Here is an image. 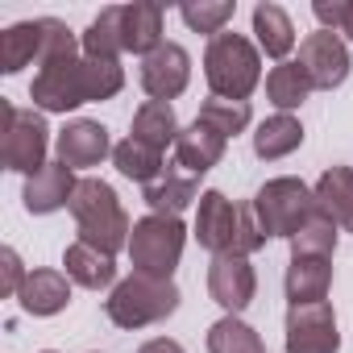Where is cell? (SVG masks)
<instances>
[{
    "mask_svg": "<svg viewBox=\"0 0 353 353\" xmlns=\"http://www.w3.org/2000/svg\"><path fill=\"white\" fill-rule=\"evenodd\" d=\"M121 88H125L121 63H100V59H79L75 54L67 63L38 67V75L30 83V96L46 112H71L79 104H92V100H112Z\"/></svg>",
    "mask_w": 353,
    "mask_h": 353,
    "instance_id": "obj_1",
    "label": "cell"
},
{
    "mask_svg": "<svg viewBox=\"0 0 353 353\" xmlns=\"http://www.w3.org/2000/svg\"><path fill=\"white\" fill-rule=\"evenodd\" d=\"M332 250H336V225L316 208L291 237V258H332Z\"/></svg>",
    "mask_w": 353,
    "mask_h": 353,
    "instance_id": "obj_29",
    "label": "cell"
},
{
    "mask_svg": "<svg viewBox=\"0 0 353 353\" xmlns=\"http://www.w3.org/2000/svg\"><path fill=\"white\" fill-rule=\"evenodd\" d=\"M312 196H316V208L336 229L353 233V166H328L320 179H316Z\"/></svg>",
    "mask_w": 353,
    "mask_h": 353,
    "instance_id": "obj_16",
    "label": "cell"
},
{
    "mask_svg": "<svg viewBox=\"0 0 353 353\" xmlns=\"http://www.w3.org/2000/svg\"><path fill=\"white\" fill-rule=\"evenodd\" d=\"M299 145H303V125H299V117H291V112L266 117V121L258 125V133H254V154L266 158V162L287 158V154L299 150Z\"/></svg>",
    "mask_w": 353,
    "mask_h": 353,
    "instance_id": "obj_24",
    "label": "cell"
},
{
    "mask_svg": "<svg viewBox=\"0 0 353 353\" xmlns=\"http://www.w3.org/2000/svg\"><path fill=\"white\" fill-rule=\"evenodd\" d=\"M0 112H5V137H0V158H5L9 170H21V174H38L46 166V145H50V129L46 121L30 108H17V104H0Z\"/></svg>",
    "mask_w": 353,
    "mask_h": 353,
    "instance_id": "obj_8",
    "label": "cell"
},
{
    "mask_svg": "<svg viewBox=\"0 0 353 353\" xmlns=\"http://www.w3.org/2000/svg\"><path fill=\"white\" fill-rule=\"evenodd\" d=\"M332 287V258H291L287 266V299L299 303H324Z\"/></svg>",
    "mask_w": 353,
    "mask_h": 353,
    "instance_id": "obj_17",
    "label": "cell"
},
{
    "mask_svg": "<svg viewBox=\"0 0 353 353\" xmlns=\"http://www.w3.org/2000/svg\"><path fill=\"white\" fill-rule=\"evenodd\" d=\"M295 63L307 71V79H312L316 92H332V88H341L349 79V46L336 34H328V30L307 34L299 42V59Z\"/></svg>",
    "mask_w": 353,
    "mask_h": 353,
    "instance_id": "obj_10",
    "label": "cell"
},
{
    "mask_svg": "<svg viewBox=\"0 0 353 353\" xmlns=\"http://www.w3.org/2000/svg\"><path fill=\"white\" fill-rule=\"evenodd\" d=\"M208 353H266V349H262V336L245 320L225 316L208 328Z\"/></svg>",
    "mask_w": 353,
    "mask_h": 353,
    "instance_id": "obj_30",
    "label": "cell"
},
{
    "mask_svg": "<svg viewBox=\"0 0 353 353\" xmlns=\"http://www.w3.org/2000/svg\"><path fill=\"white\" fill-rule=\"evenodd\" d=\"M17 299L30 316H59L71 303V283H67L63 270H30Z\"/></svg>",
    "mask_w": 353,
    "mask_h": 353,
    "instance_id": "obj_18",
    "label": "cell"
},
{
    "mask_svg": "<svg viewBox=\"0 0 353 353\" xmlns=\"http://www.w3.org/2000/svg\"><path fill=\"white\" fill-rule=\"evenodd\" d=\"M250 204H254V216H258V225H262L266 237H295L303 229V221L316 212L312 188L299 183V179H291V174L262 183Z\"/></svg>",
    "mask_w": 353,
    "mask_h": 353,
    "instance_id": "obj_7",
    "label": "cell"
},
{
    "mask_svg": "<svg viewBox=\"0 0 353 353\" xmlns=\"http://www.w3.org/2000/svg\"><path fill=\"white\" fill-rule=\"evenodd\" d=\"M225 137L216 133V129H208V125H188L179 137H174V166H183L192 179H200V174H208L221 158H225Z\"/></svg>",
    "mask_w": 353,
    "mask_h": 353,
    "instance_id": "obj_15",
    "label": "cell"
},
{
    "mask_svg": "<svg viewBox=\"0 0 353 353\" xmlns=\"http://www.w3.org/2000/svg\"><path fill=\"white\" fill-rule=\"evenodd\" d=\"M42 42H46L42 21L9 26V30H5V38H0V71H5V75H17L21 67L38 63V59H42Z\"/></svg>",
    "mask_w": 353,
    "mask_h": 353,
    "instance_id": "obj_23",
    "label": "cell"
},
{
    "mask_svg": "<svg viewBox=\"0 0 353 353\" xmlns=\"http://www.w3.org/2000/svg\"><path fill=\"white\" fill-rule=\"evenodd\" d=\"M196 121L208 125V129H216L229 141V137H237L250 125V104L245 100H221V96H212V100H204V108H200Z\"/></svg>",
    "mask_w": 353,
    "mask_h": 353,
    "instance_id": "obj_31",
    "label": "cell"
},
{
    "mask_svg": "<svg viewBox=\"0 0 353 353\" xmlns=\"http://www.w3.org/2000/svg\"><path fill=\"white\" fill-rule=\"evenodd\" d=\"M79 179L75 170L63 166V162H46L38 174L26 179V208L34 216H46V212H59V208H71V196H75Z\"/></svg>",
    "mask_w": 353,
    "mask_h": 353,
    "instance_id": "obj_14",
    "label": "cell"
},
{
    "mask_svg": "<svg viewBox=\"0 0 353 353\" xmlns=\"http://www.w3.org/2000/svg\"><path fill=\"white\" fill-rule=\"evenodd\" d=\"M46 353H54V349H46Z\"/></svg>",
    "mask_w": 353,
    "mask_h": 353,
    "instance_id": "obj_36",
    "label": "cell"
},
{
    "mask_svg": "<svg viewBox=\"0 0 353 353\" xmlns=\"http://www.w3.org/2000/svg\"><path fill=\"white\" fill-rule=\"evenodd\" d=\"M63 266H67V279L79 283V287H88V291L112 287V279H117V262H112L108 254H100L96 245H83V241L67 245Z\"/></svg>",
    "mask_w": 353,
    "mask_h": 353,
    "instance_id": "obj_22",
    "label": "cell"
},
{
    "mask_svg": "<svg viewBox=\"0 0 353 353\" xmlns=\"http://www.w3.org/2000/svg\"><path fill=\"white\" fill-rule=\"evenodd\" d=\"M254 34H258V50H266L279 63H287V54L295 50V26L279 5H258L254 9Z\"/></svg>",
    "mask_w": 353,
    "mask_h": 353,
    "instance_id": "obj_25",
    "label": "cell"
},
{
    "mask_svg": "<svg viewBox=\"0 0 353 353\" xmlns=\"http://www.w3.org/2000/svg\"><path fill=\"white\" fill-rule=\"evenodd\" d=\"M112 162H117V170L125 174V179H133L141 188H150L154 179H162V170H166L162 154L150 150V145H141V141H133V137H125V141L112 145Z\"/></svg>",
    "mask_w": 353,
    "mask_h": 353,
    "instance_id": "obj_26",
    "label": "cell"
},
{
    "mask_svg": "<svg viewBox=\"0 0 353 353\" xmlns=\"http://www.w3.org/2000/svg\"><path fill=\"white\" fill-rule=\"evenodd\" d=\"M54 150H59V162L63 166L83 170V166H100L104 154H112V141H108V129L100 121H71L59 133Z\"/></svg>",
    "mask_w": 353,
    "mask_h": 353,
    "instance_id": "obj_13",
    "label": "cell"
},
{
    "mask_svg": "<svg viewBox=\"0 0 353 353\" xmlns=\"http://www.w3.org/2000/svg\"><path fill=\"white\" fill-rule=\"evenodd\" d=\"M312 92H316V88H312V79H307V71H303L299 63H279V67H270V75H266V96H270V104H274L279 112L299 108Z\"/></svg>",
    "mask_w": 353,
    "mask_h": 353,
    "instance_id": "obj_27",
    "label": "cell"
},
{
    "mask_svg": "<svg viewBox=\"0 0 353 353\" xmlns=\"http://www.w3.org/2000/svg\"><path fill=\"white\" fill-rule=\"evenodd\" d=\"M117 54H125V34H121V5L104 9L88 34H83V59H100V63H117Z\"/></svg>",
    "mask_w": 353,
    "mask_h": 353,
    "instance_id": "obj_28",
    "label": "cell"
},
{
    "mask_svg": "<svg viewBox=\"0 0 353 353\" xmlns=\"http://www.w3.org/2000/svg\"><path fill=\"white\" fill-rule=\"evenodd\" d=\"M183 129H179V121H174V108L166 104V100H145L137 112H133V141H141V145H150V150H166V145H174V137H179Z\"/></svg>",
    "mask_w": 353,
    "mask_h": 353,
    "instance_id": "obj_20",
    "label": "cell"
},
{
    "mask_svg": "<svg viewBox=\"0 0 353 353\" xmlns=\"http://www.w3.org/2000/svg\"><path fill=\"white\" fill-rule=\"evenodd\" d=\"M204 79L212 88V96L221 100H245L250 104V92L262 83V59H258V46L241 34H216L204 50Z\"/></svg>",
    "mask_w": 353,
    "mask_h": 353,
    "instance_id": "obj_4",
    "label": "cell"
},
{
    "mask_svg": "<svg viewBox=\"0 0 353 353\" xmlns=\"http://www.w3.org/2000/svg\"><path fill=\"white\" fill-rule=\"evenodd\" d=\"M196 241L216 254V258H250L258 254L270 237L262 233L254 204H233L225 192H204L200 212H196Z\"/></svg>",
    "mask_w": 353,
    "mask_h": 353,
    "instance_id": "obj_2",
    "label": "cell"
},
{
    "mask_svg": "<svg viewBox=\"0 0 353 353\" xmlns=\"http://www.w3.org/2000/svg\"><path fill=\"white\" fill-rule=\"evenodd\" d=\"M0 270H5V279H0V295H21V287H26V266H21V258H17V250H5L0 254Z\"/></svg>",
    "mask_w": 353,
    "mask_h": 353,
    "instance_id": "obj_34",
    "label": "cell"
},
{
    "mask_svg": "<svg viewBox=\"0 0 353 353\" xmlns=\"http://www.w3.org/2000/svg\"><path fill=\"white\" fill-rule=\"evenodd\" d=\"M254 291H258V274H254L250 258H229V254L225 258H212V266H208V295L229 316L245 312L254 303Z\"/></svg>",
    "mask_w": 353,
    "mask_h": 353,
    "instance_id": "obj_12",
    "label": "cell"
},
{
    "mask_svg": "<svg viewBox=\"0 0 353 353\" xmlns=\"http://www.w3.org/2000/svg\"><path fill=\"white\" fill-rule=\"evenodd\" d=\"M125 54H154L162 46V9L158 5H121Z\"/></svg>",
    "mask_w": 353,
    "mask_h": 353,
    "instance_id": "obj_19",
    "label": "cell"
},
{
    "mask_svg": "<svg viewBox=\"0 0 353 353\" xmlns=\"http://www.w3.org/2000/svg\"><path fill=\"white\" fill-rule=\"evenodd\" d=\"M316 13V21L328 30V34H345L349 42H353V0H332V5H328V0H320V5L312 9Z\"/></svg>",
    "mask_w": 353,
    "mask_h": 353,
    "instance_id": "obj_33",
    "label": "cell"
},
{
    "mask_svg": "<svg viewBox=\"0 0 353 353\" xmlns=\"http://www.w3.org/2000/svg\"><path fill=\"white\" fill-rule=\"evenodd\" d=\"M183 245H188V229L179 216H141L133 221V233H129V262H133V274H150V279H170L174 266L183 258Z\"/></svg>",
    "mask_w": 353,
    "mask_h": 353,
    "instance_id": "obj_6",
    "label": "cell"
},
{
    "mask_svg": "<svg viewBox=\"0 0 353 353\" xmlns=\"http://www.w3.org/2000/svg\"><path fill=\"white\" fill-rule=\"evenodd\" d=\"M137 353H183V345L170 341V336H154V341H145Z\"/></svg>",
    "mask_w": 353,
    "mask_h": 353,
    "instance_id": "obj_35",
    "label": "cell"
},
{
    "mask_svg": "<svg viewBox=\"0 0 353 353\" xmlns=\"http://www.w3.org/2000/svg\"><path fill=\"white\" fill-rule=\"evenodd\" d=\"M179 17L196 30V34H225V26L233 21V5L229 0H200V5H183Z\"/></svg>",
    "mask_w": 353,
    "mask_h": 353,
    "instance_id": "obj_32",
    "label": "cell"
},
{
    "mask_svg": "<svg viewBox=\"0 0 353 353\" xmlns=\"http://www.w3.org/2000/svg\"><path fill=\"white\" fill-rule=\"evenodd\" d=\"M71 216L79 225V241L83 245H96L100 254H117V250H129V216L117 200V192L104 183V179H79L75 196H71Z\"/></svg>",
    "mask_w": 353,
    "mask_h": 353,
    "instance_id": "obj_3",
    "label": "cell"
},
{
    "mask_svg": "<svg viewBox=\"0 0 353 353\" xmlns=\"http://www.w3.org/2000/svg\"><path fill=\"white\" fill-rule=\"evenodd\" d=\"M196 196H200V183L192 179L188 170H174V166H166L162 179H154V183L145 188V204H150L158 216H179Z\"/></svg>",
    "mask_w": 353,
    "mask_h": 353,
    "instance_id": "obj_21",
    "label": "cell"
},
{
    "mask_svg": "<svg viewBox=\"0 0 353 353\" xmlns=\"http://www.w3.org/2000/svg\"><path fill=\"white\" fill-rule=\"evenodd\" d=\"M192 79V59L179 42H162L154 54L141 59V88L150 100H174Z\"/></svg>",
    "mask_w": 353,
    "mask_h": 353,
    "instance_id": "obj_11",
    "label": "cell"
},
{
    "mask_svg": "<svg viewBox=\"0 0 353 353\" xmlns=\"http://www.w3.org/2000/svg\"><path fill=\"white\" fill-rule=\"evenodd\" d=\"M179 307V287L170 279H150V274H129L112 287V295L104 299V312L117 328H145L158 324L166 316H174Z\"/></svg>",
    "mask_w": 353,
    "mask_h": 353,
    "instance_id": "obj_5",
    "label": "cell"
},
{
    "mask_svg": "<svg viewBox=\"0 0 353 353\" xmlns=\"http://www.w3.org/2000/svg\"><path fill=\"white\" fill-rule=\"evenodd\" d=\"M336 312L332 303H299L287 312V353H336Z\"/></svg>",
    "mask_w": 353,
    "mask_h": 353,
    "instance_id": "obj_9",
    "label": "cell"
}]
</instances>
